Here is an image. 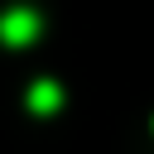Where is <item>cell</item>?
<instances>
[{
  "instance_id": "obj_1",
  "label": "cell",
  "mask_w": 154,
  "mask_h": 154,
  "mask_svg": "<svg viewBox=\"0 0 154 154\" xmlns=\"http://www.w3.org/2000/svg\"><path fill=\"white\" fill-rule=\"evenodd\" d=\"M38 29H43V19H38L34 10H24V5H19V10H10V14L0 19V38H5L10 48L34 43V38H38Z\"/></svg>"
},
{
  "instance_id": "obj_2",
  "label": "cell",
  "mask_w": 154,
  "mask_h": 154,
  "mask_svg": "<svg viewBox=\"0 0 154 154\" xmlns=\"http://www.w3.org/2000/svg\"><path fill=\"white\" fill-rule=\"evenodd\" d=\"M58 101H63V91H58V82H34L29 87V111H58Z\"/></svg>"
}]
</instances>
